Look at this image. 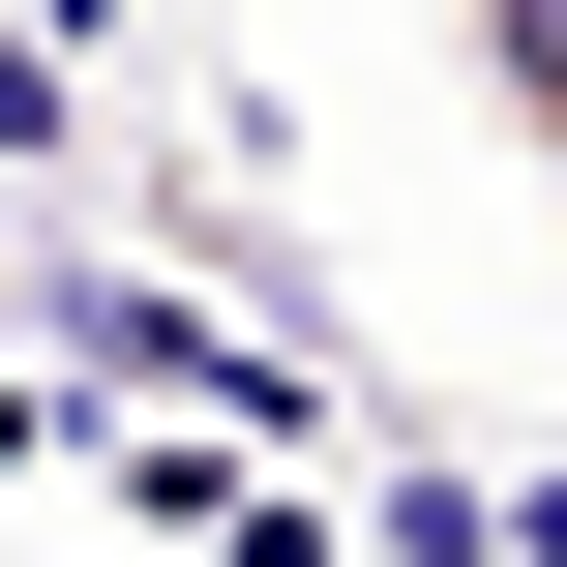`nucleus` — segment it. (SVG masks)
I'll use <instances>...</instances> for the list:
<instances>
[{"label":"nucleus","mask_w":567,"mask_h":567,"mask_svg":"<svg viewBox=\"0 0 567 567\" xmlns=\"http://www.w3.org/2000/svg\"><path fill=\"white\" fill-rule=\"evenodd\" d=\"M60 329H90L120 389H179V419H299V359H239V329H209V299H150V269H90Z\"/></svg>","instance_id":"nucleus-1"},{"label":"nucleus","mask_w":567,"mask_h":567,"mask_svg":"<svg viewBox=\"0 0 567 567\" xmlns=\"http://www.w3.org/2000/svg\"><path fill=\"white\" fill-rule=\"evenodd\" d=\"M449 60H478V120L567 179V0H449Z\"/></svg>","instance_id":"nucleus-2"},{"label":"nucleus","mask_w":567,"mask_h":567,"mask_svg":"<svg viewBox=\"0 0 567 567\" xmlns=\"http://www.w3.org/2000/svg\"><path fill=\"white\" fill-rule=\"evenodd\" d=\"M0 478H30V389H0Z\"/></svg>","instance_id":"nucleus-3"}]
</instances>
